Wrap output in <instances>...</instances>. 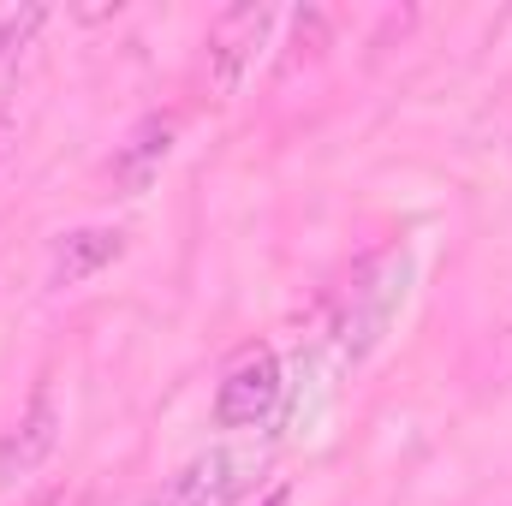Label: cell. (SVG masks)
<instances>
[{
	"mask_svg": "<svg viewBox=\"0 0 512 506\" xmlns=\"http://www.w3.org/2000/svg\"><path fill=\"white\" fill-rule=\"evenodd\" d=\"M256 471H262L256 447H209L173 477H161L137 506H233L256 483Z\"/></svg>",
	"mask_w": 512,
	"mask_h": 506,
	"instance_id": "6da1fadb",
	"label": "cell"
},
{
	"mask_svg": "<svg viewBox=\"0 0 512 506\" xmlns=\"http://www.w3.org/2000/svg\"><path fill=\"white\" fill-rule=\"evenodd\" d=\"M274 24H280V12H274V6H256V0L251 6H227V12L209 24L203 72H209V90H215V96H239V90H245V78L256 72V60H262Z\"/></svg>",
	"mask_w": 512,
	"mask_h": 506,
	"instance_id": "7a4b0ae2",
	"label": "cell"
},
{
	"mask_svg": "<svg viewBox=\"0 0 512 506\" xmlns=\"http://www.w3.org/2000/svg\"><path fill=\"white\" fill-rule=\"evenodd\" d=\"M280 393H286V381H280L274 346H245L215 381V423L221 429H256L274 417Z\"/></svg>",
	"mask_w": 512,
	"mask_h": 506,
	"instance_id": "3957f363",
	"label": "cell"
},
{
	"mask_svg": "<svg viewBox=\"0 0 512 506\" xmlns=\"http://www.w3.org/2000/svg\"><path fill=\"white\" fill-rule=\"evenodd\" d=\"M60 447V399L48 387L30 393V405L18 411V423L0 435V489L24 483L30 471H42V459Z\"/></svg>",
	"mask_w": 512,
	"mask_h": 506,
	"instance_id": "277c9868",
	"label": "cell"
},
{
	"mask_svg": "<svg viewBox=\"0 0 512 506\" xmlns=\"http://www.w3.org/2000/svg\"><path fill=\"white\" fill-rule=\"evenodd\" d=\"M131 233L126 227H72L54 239V256H48V286L54 292H72L84 280H96L102 268H114L126 256Z\"/></svg>",
	"mask_w": 512,
	"mask_h": 506,
	"instance_id": "5b68a950",
	"label": "cell"
},
{
	"mask_svg": "<svg viewBox=\"0 0 512 506\" xmlns=\"http://www.w3.org/2000/svg\"><path fill=\"white\" fill-rule=\"evenodd\" d=\"M173 137H179V120L173 114H149L143 126H131V137L114 149V185L137 197V191H149L155 185V173L167 167V155H173Z\"/></svg>",
	"mask_w": 512,
	"mask_h": 506,
	"instance_id": "8992f818",
	"label": "cell"
},
{
	"mask_svg": "<svg viewBox=\"0 0 512 506\" xmlns=\"http://www.w3.org/2000/svg\"><path fill=\"white\" fill-rule=\"evenodd\" d=\"M42 24H48V6H0V96L12 90L18 66L30 60Z\"/></svg>",
	"mask_w": 512,
	"mask_h": 506,
	"instance_id": "52a82bcc",
	"label": "cell"
},
{
	"mask_svg": "<svg viewBox=\"0 0 512 506\" xmlns=\"http://www.w3.org/2000/svg\"><path fill=\"white\" fill-rule=\"evenodd\" d=\"M6 137H12V126H6V120H0V155H6Z\"/></svg>",
	"mask_w": 512,
	"mask_h": 506,
	"instance_id": "ba28073f",
	"label": "cell"
}]
</instances>
